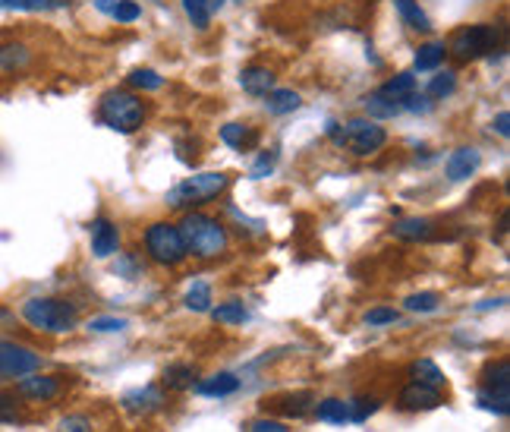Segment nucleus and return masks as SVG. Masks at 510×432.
<instances>
[{"label": "nucleus", "instance_id": "obj_17", "mask_svg": "<svg viewBox=\"0 0 510 432\" xmlns=\"http://www.w3.org/2000/svg\"><path fill=\"white\" fill-rule=\"evenodd\" d=\"M240 85L246 95L265 98L275 89V73H271L268 67H246V70L240 73Z\"/></svg>", "mask_w": 510, "mask_h": 432}, {"label": "nucleus", "instance_id": "obj_26", "mask_svg": "<svg viewBox=\"0 0 510 432\" xmlns=\"http://www.w3.org/2000/svg\"><path fill=\"white\" fill-rule=\"evenodd\" d=\"M221 7H224V0H183V10H187V16L193 20V26L199 28H208L211 16Z\"/></svg>", "mask_w": 510, "mask_h": 432}, {"label": "nucleus", "instance_id": "obj_37", "mask_svg": "<svg viewBox=\"0 0 510 432\" xmlns=\"http://www.w3.org/2000/svg\"><path fill=\"white\" fill-rule=\"evenodd\" d=\"M130 85L132 89H145V92H155L164 85V76H158L155 70H136L130 76Z\"/></svg>", "mask_w": 510, "mask_h": 432}, {"label": "nucleus", "instance_id": "obj_22", "mask_svg": "<svg viewBox=\"0 0 510 432\" xmlns=\"http://www.w3.org/2000/svg\"><path fill=\"white\" fill-rule=\"evenodd\" d=\"M312 411H315V417L322 420V423H334V426L350 423V404L340 401V397H324Z\"/></svg>", "mask_w": 510, "mask_h": 432}, {"label": "nucleus", "instance_id": "obj_32", "mask_svg": "<svg viewBox=\"0 0 510 432\" xmlns=\"http://www.w3.org/2000/svg\"><path fill=\"white\" fill-rule=\"evenodd\" d=\"M454 89H457V73L454 70H444V73H438L432 83H428L426 95L432 98V101H444L448 95H454Z\"/></svg>", "mask_w": 510, "mask_h": 432}, {"label": "nucleus", "instance_id": "obj_25", "mask_svg": "<svg viewBox=\"0 0 510 432\" xmlns=\"http://www.w3.org/2000/svg\"><path fill=\"white\" fill-rule=\"evenodd\" d=\"M221 142L230 148H236V152H243V148H252L255 142H259V132L249 130V126H243V124H227V126H221Z\"/></svg>", "mask_w": 510, "mask_h": 432}, {"label": "nucleus", "instance_id": "obj_12", "mask_svg": "<svg viewBox=\"0 0 510 432\" xmlns=\"http://www.w3.org/2000/svg\"><path fill=\"white\" fill-rule=\"evenodd\" d=\"M397 404L403 407V411H410V413H419V411H434V407H442L444 397H442V391L432 388V385L410 382L407 388L400 391Z\"/></svg>", "mask_w": 510, "mask_h": 432}, {"label": "nucleus", "instance_id": "obj_45", "mask_svg": "<svg viewBox=\"0 0 510 432\" xmlns=\"http://www.w3.org/2000/svg\"><path fill=\"white\" fill-rule=\"evenodd\" d=\"M95 7L101 10V13L111 16V13H114V7H117V0H95Z\"/></svg>", "mask_w": 510, "mask_h": 432}, {"label": "nucleus", "instance_id": "obj_40", "mask_svg": "<svg viewBox=\"0 0 510 432\" xmlns=\"http://www.w3.org/2000/svg\"><path fill=\"white\" fill-rule=\"evenodd\" d=\"M89 328L92 332H124L126 328V319H114V316H98V319H92L89 322Z\"/></svg>", "mask_w": 510, "mask_h": 432}, {"label": "nucleus", "instance_id": "obj_38", "mask_svg": "<svg viewBox=\"0 0 510 432\" xmlns=\"http://www.w3.org/2000/svg\"><path fill=\"white\" fill-rule=\"evenodd\" d=\"M111 16L117 22H132V20H139V16H142V10H139L136 0H117V7H114Z\"/></svg>", "mask_w": 510, "mask_h": 432}, {"label": "nucleus", "instance_id": "obj_24", "mask_svg": "<svg viewBox=\"0 0 510 432\" xmlns=\"http://www.w3.org/2000/svg\"><path fill=\"white\" fill-rule=\"evenodd\" d=\"M265 98H268V101H265V108H268V114H275V117L293 114L299 105H303V98H299L293 89H271Z\"/></svg>", "mask_w": 510, "mask_h": 432}, {"label": "nucleus", "instance_id": "obj_20", "mask_svg": "<svg viewBox=\"0 0 510 432\" xmlns=\"http://www.w3.org/2000/svg\"><path fill=\"white\" fill-rule=\"evenodd\" d=\"M271 411H277V413H283V417H306V413L312 411V407H315V397L312 395H287V397H275V401H271Z\"/></svg>", "mask_w": 510, "mask_h": 432}, {"label": "nucleus", "instance_id": "obj_43", "mask_svg": "<svg viewBox=\"0 0 510 432\" xmlns=\"http://www.w3.org/2000/svg\"><path fill=\"white\" fill-rule=\"evenodd\" d=\"M249 432H290V429L283 423H277V420L262 417V420H255V423L249 426Z\"/></svg>", "mask_w": 510, "mask_h": 432}, {"label": "nucleus", "instance_id": "obj_5", "mask_svg": "<svg viewBox=\"0 0 510 432\" xmlns=\"http://www.w3.org/2000/svg\"><path fill=\"white\" fill-rule=\"evenodd\" d=\"M479 404L485 411L498 413V417H507L510 413V363L495 360L482 370V379H479Z\"/></svg>", "mask_w": 510, "mask_h": 432}, {"label": "nucleus", "instance_id": "obj_2", "mask_svg": "<svg viewBox=\"0 0 510 432\" xmlns=\"http://www.w3.org/2000/svg\"><path fill=\"white\" fill-rule=\"evenodd\" d=\"M22 319H26L35 332H44V335H67V332L76 328L79 313H76V307L67 300L32 297V300L22 303Z\"/></svg>", "mask_w": 510, "mask_h": 432}, {"label": "nucleus", "instance_id": "obj_35", "mask_svg": "<svg viewBox=\"0 0 510 432\" xmlns=\"http://www.w3.org/2000/svg\"><path fill=\"white\" fill-rule=\"evenodd\" d=\"M403 307H407L410 313H434V309L442 307V297H438L434 291H422V293L407 297V300H403Z\"/></svg>", "mask_w": 510, "mask_h": 432}, {"label": "nucleus", "instance_id": "obj_16", "mask_svg": "<svg viewBox=\"0 0 510 432\" xmlns=\"http://www.w3.org/2000/svg\"><path fill=\"white\" fill-rule=\"evenodd\" d=\"M199 382V370L193 363H171L164 372H161V385L167 391H189Z\"/></svg>", "mask_w": 510, "mask_h": 432}, {"label": "nucleus", "instance_id": "obj_7", "mask_svg": "<svg viewBox=\"0 0 510 432\" xmlns=\"http://www.w3.org/2000/svg\"><path fill=\"white\" fill-rule=\"evenodd\" d=\"M338 146L350 148L353 155H359V158H366V155H375L381 146L387 142V132L385 126H379V120L372 117H353L347 120V126H340L338 132Z\"/></svg>", "mask_w": 510, "mask_h": 432}, {"label": "nucleus", "instance_id": "obj_1", "mask_svg": "<svg viewBox=\"0 0 510 432\" xmlns=\"http://www.w3.org/2000/svg\"><path fill=\"white\" fill-rule=\"evenodd\" d=\"M179 237L187 244V252L195 259H218L227 252V230L218 218L202 215V212H189L183 221L177 224Z\"/></svg>", "mask_w": 510, "mask_h": 432}, {"label": "nucleus", "instance_id": "obj_23", "mask_svg": "<svg viewBox=\"0 0 510 432\" xmlns=\"http://www.w3.org/2000/svg\"><path fill=\"white\" fill-rule=\"evenodd\" d=\"M394 7H397L400 20H403V26L413 28V32H428L432 28V22H428L426 10L419 7V0H394Z\"/></svg>", "mask_w": 510, "mask_h": 432}, {"label": "nucleus", "instance_id": "obj_34", "mask_svg": "<svg viewBox=\"0 0 510 432\" xmlns=\"http://www.w3.org/2000/svg\"><path fill=\"white\" fill-rule=\"evenodd\" d=\"M211 316H214V322H221V325H243V322L249 319L246 307H243V303H236V300L221 303L218 309H211Z\"/></svg>", "mask_w": 510, "mask_h": 432}, {"label": "nucleus", "instance_id": "obj_21", "mask_svg": "<svg viewBox=\"0 0 510 432\" xmlns=\"http://www.w3.org/2000/svg\"><path fill=\"white\" fill-rule=\"evenodd\" d=\"M379 92L387 98V101H394V105L403 108V101H407V98L416 92V76H413V73H397V76L387 79V83L381 85Z\"/></svg>", "mask_w": 510, "mask_h": 432}, {"label": "nucleus", "instance_id": "obj_8", "mask_svg": "<svg viewBox=\"0 0 510 432\" xmlns=\"http://www.w3.org/2000/svg\"><path fill=\"white\" fill-rule=\"evenodd\" d=\"M145 250L158 265H179L189 256L187 244L179 237V228L167 221H155L152 228L145 230Z\"/></svg>", "mask_w": 510, "mask_h": 432}, {"label": "nucleus", "instance_id": "obj_3", "mask_svg": "<svg viewBox=\"0 0 510 432\" xmlns=\"http://www.w3.org/2000/svg\"><path fill=\"white\" fill-rule=\"evenodd\" d=\"M98 120L117 132H136L145 120L142 98H136L132 92H108L98 105Z\"/></svg>", "mask_w": 510, "mask_h": 432}, {"label": "nucleus", "instance_id": "obj_14", "mask_svg": "<svg viewBox=\"0 0 510 432\" xmlns=\"http://www.w3.org/2000/svg\"><path fill=\"white\" fill-rule=\"evenodd\" d=\"M391 234L397 240H407V244H419V240L438 237V224L432 218H400L391 228Z\"/></svg>", "mask_w": 510, "mask_h": 432}, {"label": "nucleus", "instance_id": "obj_19", "mask_svg": "<svg viewBox=\"0 0 510 432\" xmlns=\"http://www.w3.org/2000/svg\"><path fill=\"white\" fill-rule=\"evenodd\" d=\"M32 63V54H28L26 44H4L0 48V73L4 76H16Z\"/></svg>", "mask_w": 510, "mask_h": 432}, {"label": "nucleus", "instance_id": "obj_39", "mask_svg": "<svg viewBox=\"0 0 510 432\" xmlns=\"http://www.w3.org/2000/svg\"><path fill=\"white\" fill-rule=\"evenodd\" d=\"M391 322H397V309L391 307H375L366 313V325H391Z\"/></svg>", "mask_w": 510, "mask_h": 432}, {"label": "nucleus", "instance_id": "obj_11", "mask_svg": "<svg viewBox=\"0 0 510 432\" xmlns=\"http://www.w3.org/2000/svg\"><path fill=\"white\" fill-rule=\"evenodd\" d=\"M120 407L132 417H148V413H158L164 407V391L158 385H145V388H132L120 397Z\"/></svg>", "mask_w": 510, "mask_h": 432}, {"label": "nucleus", "instance_id": "obj_18", "mask_svg": "<svg viewBox=\"0 0 510 432\" xmlns=\"http://www.w3.org/2000/svg\"><path fill=\"white\" fill-rule=\"evenodd\" d=\"M195 391L205 397H227L234 391H240V379L234 372H218V376H208L202 382H195Z\"/></svg>", "mask_w": 510, "mask_h": 432}, {"label": "nucleus", "instance_id": "obj_33", "mask_svg": "<svg viewBox=\"0 0 510 432\" xmlns=\"http://www.w3.org/2000/svg\"><path fill=\"white\" fill-rule=\"evenodd\" d=\"M0 7L22 10V13H42V10H60V7H67V0H0Z\"/></svg>", "mask_w": 510, "mask_h": 432}, {"label": "nucleus", "instance_id": "obj_9", "mask_svg": "<svg viewBox=\"0 0 510 432\" xmlns=\"http://www.w3.org/2000/svg\"><path fill=\"white\" fill-rule=\"evenodd\" d=\"M42 366V356L16 341H0V379H22Z\"/></svg>", "mask_w": 510, "mask_h": 432}, {"label": "nucleus", "instance_id": "obj_29", "mask_svg": "<svg viewBox=\"0 0 510 432\" xmlns=\"http://www.w3.org/2000/svg\"><path fill=\"white\" fill-rule=\"evenodd\" d=\"M403 111L400 105H394V101H387L385 95H381L379 89L372 92V95L366 98V114L372 120H391V117H397V114Z\"/></svg>", "mask_w": 510, "mask_h": 432}, {"label": "nucleus", "instance_id": "obj_36", "mask_svg": "<svg viewBox=\"0 0 510 432\" xmlns=\"http://www.w3.org/2000/svg\"><path fill=\"white\" fill-rule=\"evenodd\" d=\"M350 404V420L353 423H363L366 417H372L379 411V401L375 397H356V401H347Z\"/></svg>", "mask_w": 510, "mask_h": 432}, {"label": "nucleus", "instance_id": "obj_30", "mask_svg": "<svg viewBox=\"0 0 510 432\" xmlns=\"http://www.w3.org/2000/svg\"><path fill=\"white\" fill-rule=\"evenodd\" d=\"M187 309H193V313H208L211 309V287H208V281H193L189 284Z\"/></svg>", "mask_w": 510, "mask_h": 432}, {"label": "nucleus", "instance_id": "obj_27", "mask_svg": "<svg viewBox=\"0 0 510 432\" xmlns=\"http://www.w3.org/2000/svg\"><path fill=\"white\" fill-rule=\"evenodd\" d=\"M410 379L419 385H432V388H442L444 385V372L438 370V363L428 360V356H422V360H416L413 366H410Z\"/></svg>", "mask_w": 510, "mask_h": 432}, {"label": "nucleus", "instance_id": "obj_15", "mask_svg": "<svg viewBox=\"0 0 510 432\" xmlns=\"http://www.w3.org/2000/svg\"><path fill=\"white\" fill-rule=\"evenodd\" d=\"M120 250V234H117V224L108 221V218H98L92 224V252L98 259H108Z\"/></svg>", "mask_w": 510, "mask_h": 432}, {"label": "nucleus", "instance_id": "obj_42", "mask_svg": "<svg viewBox=\"0 0 510 432\" xmlns=\"http://www.w3.org/2000/svg\"><path fill=\"white\" fill-rule=\"evenodd\" d=\"M60 432H92V420L83 413H73V417L60 420Z\"/></svg>", "mask_w": 510, "mask_h": 432}, {"label": "nucleus", "instance_id": "obj_10", "mask_svg": "<svg viewBox=\"0 0 510 432\" xmlns=\"http://www.w3.org/2000/svg\"><path fill=\"white\" fill-rule=\"evenodd\" d=\"M13 391L22 397V401H32V404H48V401H54V397L60 395V379L28 372V376L20 379V385H16Z\"/></svg>", "mask_w": 510, "mask_h": 432}, {"label": "nucleus", "instance_id": "obj_41", "mask_svg": "<svg viewBox=\"0 0 510 432\" xmlns=\"http://www.w3.org/2000/svg\"><path fill=\"white\" fill-rule=\"evenodd\" d=\"M275 161H277L275 152H262V155H259V161L252 164V171H249V174H252L255 180H262V177H268L271 171H275Z\"/></svg>", "mask_w": 510, "mask_h": 432}, {"label": "nucleus", "instance_id": "obj_44", "mask_svg": "<svg viewBox=\"0 0 510 432\" xmlns=\"http://www.w3.org/2000/svg\"><path fill=\"white\" fill-rule=\"evenodd\" d=\"M495 130H498V136H504V140L510 136V114L507 111H501L495 117Z\"/></svg>", "mask_w": 510, "mask_h": 432}, {"label": "nucleus", "instance_id": "obj_28", "mask_svg": "<svg viewBox=\"0 0 510 432\" xmlns=\"http://www.w3.org/2000/svg\"><path fill=\"white\" fill-rule=\"evenodd\" d=\"M444 54H448V48H444L442 42L422 44V48L416 51V70H438L444 63Z\"/></svg>", "mask_w": 510, "mask_h": 432}, {"label": "nucleus", "instance_id": "obj_4", "mask_svg": "<svg viewBox=\"0 0 510 432\" xmlns=\"http://www.w3.org/2000/svg\"><path fill=\"white\" fill-rule=\"evenodd\" d=\"M227 183H230L227 174H214V171L195 174L189 177V180L177 183V187L167 193V205H171V209H189V205L211 203L214 196H221L224 189H227Z\"/></svg>", "mask_w": 510, "mask_h": 432}, {"label": "nucleus", "instance_id": "obj_31", "mask_svg": "<svg viewBox=\"0 0 510 432\" xmlns=\"http://www.w3.org/2000/svg\"><path fill=\"white\" fill-rule=\"evenodd\" d=\"M22 397L16 391H0V423H22Z\"/></svg>", "mask_w": 510, "mask_h": 432}, {"label": "nucleus", "instance_id": "obj_6", "mask_svg": "<svg viewBox=\"0 0 510 432\" xmlns=\"http://www.w3.org/2000/svg\"><path fill=\"white\" fill-rule=\"evenodd\" d=\"M498 44H501L498 28L479 22V26L457 28L454 36H450L448 51L457 57V60H479V57H489L491 51H498Z\"/></svg>", "mask_w": 510, "mask_h": 432}, {"label": "nucleus", "instance_id": "obj_13", "mask_svg": "<svg viewBox=\"0 0 510 432\" xmlns=\"http://www.w3.org/2000/svg\"><path fill=\"white\" fill-rule=\"evenodd\" d=\"M479 164H482V155H479V148L463 146V148H457V152H450L444 171H448V180L460 183V180H469V177L476 174Z\"/></svg>", "mask_w": 510, "mask_h": 432}]
</instances>
